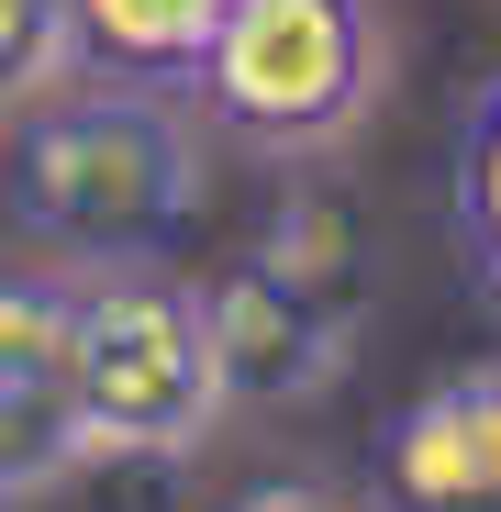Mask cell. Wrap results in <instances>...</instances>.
Listing matches in <instances>:
<instances>
[{
  "label": "cell",
  "mask_w": 501,
  "mask_h": 512,
  "mask_svg": "<svg viewBox=\"0 0 501 512\" xmlns=\"http://www.w3.org/2000/svg\"><path fill=\"white\" fill-rule=\"evenodd\" d=\"M234 23V0H67L78 67L112 90H201V67Z\"/></svg>",
  "instance_id": "7"
},
{
  "label": "cell",
  "mask_w": 501,
  "mask_h": 512,
  "mask_svg": "<svg viewBox=\"0 0 501 512\" xmlns=\"http://www.w3.org/2000/svg\"><path fill=\"white\" fill-rule=\"evenodd\" d=\"M90 468L78 435V290L0 279V501H34Z\"/></svg>",
  "instance_id": "6"
},
{
  "label": "cell",
  "mask_w": 501,
  "mask_h": 512,
  "mask_svg": "<svg viewBox=\"0 0 501 512\" xmlns=\"http://www.w3.org/2000/svg\"><path fill=\"white\" fill-rule=\"evenodd\" d=\"M368 323V234L334 190H290L257 245L212 279V334L234 401H312L346 379Z\"/></svg>",
  "instance_id": "3"
},
{
  "label": "cell",
  "mask_w": 501,
  "mask_h": 512,
  "mask_svg": "<svg viewBox=\"0 0 501 512\" xmlns=\"http://www.w3.org/2000/svg\"><path fill=\"white\" fill-rule=\"evenodd\" d=\"M234 412L212 290L167 268H90L78 279V435L101 457L179 468L212 446V423Z\"/></svg>",
  "instance_id": "2"
},
{
  "label": "cell",
  "mask_w": 501,
  "mask_h": 512,
  "mask_svg": "<svg viewBox=\"0 0 501 512\" xmlns=\"http://www.w3.org/2000/svg\"><path fill=\"white\" fill-rule=\"evenodd\" d=\"M234 512H346V501H334V490H312V479H257Z\"/></svg>",
  "instance_id": "10"
},
{
  "label": "cell",
  "mask_w": 501,
  "mask_h": 512,
  "mask_svg": "<svg viewBox=\"0 0 501 512\" xmlns=\"http://www.w3.org/2000/svg\"><path fill=\"white\" fill-rule=\"evenodd\" d=\"M446 212L468 268L501 290V78H479V101L457 112V167H446Z\"/></svg>",
  "instance_id": "8"
},
{
  "label": "cell",
  "mask_w": 501,
  "mask_h": 512,
  "mask_svg": "<svg viewBox=\"0 0 501 512\" xmlns=\"http://www.w3.org/2000/svg\"><path fill=\"white\" fill-rule=\"evenodd\" d=\"M12 212L90 268H167V245L201 212V134L167 90H112L90 78L78 101H45L12 145Z\"/></svg>",
  "instance_id": "1"
},
{
  "label": "cell",
  "mask_w": 501,
  "mask_h": 512,
  "mask_svg": "<svg viewBox=\"0 0 501 512\" xmlns=\"http://www.w3.org/2000/svg\"><path fill=\"white\" fill-rule=\"evenodd\" d=\"M67 67H78L67 0H0V112L45 101V78H67Z\"/></svg>",
  "instance_id": "9"
},
{
  "label": "cell",
  "mask_w": 501,
  "mask_h": 512,
  "mask_svg": "<svg viewBox=\"0 0 501 512\" xmlns=\"http://www.w3.org/2000/svg\"><path fill=\"white\" fill-rule=\"evenodd\" d=\"M379 101V12L368 0H234L201 67V112L257 156H323Z\"/></svg>",
  "instance_id": "4"
},
{
  "label": "cell",
  "mask_w": 501,
  "mask_h": 512,
  "mask_svg": "<svg viewBox=\"0 0 501 512\" xmlns=\"http://www.w3.org/2000/svg\"><path fill=\"white\" fill-rule=\"evenodd\" d=\"M368 512H501V357L424 379L368 435Z\"/></svg>",
  "instance_id": "5"
}]
</instances>
